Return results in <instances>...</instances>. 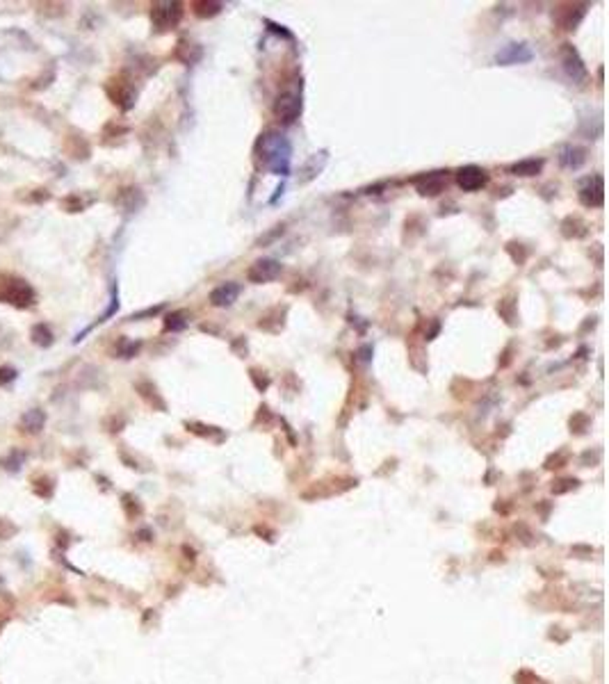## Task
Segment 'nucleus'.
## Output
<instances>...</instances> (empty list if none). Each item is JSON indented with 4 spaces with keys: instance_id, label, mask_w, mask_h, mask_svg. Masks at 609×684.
Masks as SVG:
<instances>
[{
    "instance_id": "13",
    "label": "nucleus",
    "mask_w": 609,
    "mask_h": 684,
    "mask_svg": "<svg viewBox=\"0 0 609 684\" xmlns=\"http://www.w3.org/2000/svg\"><path fill=\"white\" fill-rule=\"evenodd\" d=\"M43 422H46V415H43V411L39 409H32V411H25L21 415V422H19V427L23 434H39V431L43 429Z\"/></svg>"
},
{
    "instance_id": "16",
    "label": "nucleus",
    "mask_w": 609,
    "mask_h": 684,
    "mask_svg": "<svg viewBox=\"0 0 609 684\" xmlns=\"http://www.w3.org/2000/svg\"><path fill=\"white\" fill-rule=\"evenodd\" d=\"M194 7V14L199 19H210V16H217L222 12V3H208V0H199V3L192 5Z\"/></svg>"
},
{
    "instance_id": "10",
    "label": "nucleus",
    "mask_w": 609,
    "mask_h": 684,
    "mask_svg": "<svg viewBox=\"0 0 609 684\" xmlns=\"http://www.w3.org/2000/svg\"><path fill=\"white\" fill-rule=\"evenodd\" d=\"M415 185H417V192H420L422 196H436V194L443 192V189H445L447 180H445V176H443V171H434V174L417 178Z\"/></svg>"
},
{
    "instance_id": "1",
    "label": "nucleus",
    "mask_w": 609,
    "mask_h": 684,
    "mask_svg": "<svg viewBox=\"0 0 609 684\" xmlns=\"http://www.w3.org/2000/svg\"><path fill=\"white\" fill-rule=\"evenodd\" d=\"M260 153H263L265 164L274 171V174H278V176H288L290 174L292 146L283 135L267 133L263 140H260Z\"/></svg>"
},
{
    "instance_id": "3",
    "label": "nucleus",
    "mask_w": 609,
    "mask_h": 684,
    "mask_svg": "<svg viewBox=\"0 0 609 684\" xmlns=\"http://www.w3.org/2000/svg\"><path fill=\"white\" fill-rule=\"evenodd\" d=\"M182 16V5L176 0H164L151 7V23L155 30H171L176 28Z\"/></svg>"
},
{
    "instance_id": "11",
    "label": "nucleus",
    "mask_w": 609,
    "mask_h": 684,
    "mask_svg": "<svg viewBox=\"0 0 609 684\" xmlns=\"http://www.w3.org/2000/svg\"><path fill=\"white\" fill-rule=\"evenodd\" d=\"M240 297V285L238 283H224L220 288H215L210 292V304L217 308H224V306H231L233 301Z\"/></svg>"
},
{
    "instance_id": "12",
    "label": "nucleus",
    "mask_w": 609,
    "mask_h": 684,
    "mask_svg": "<svg viewBox=\"0 0 609 684\" xmlns=\"http://www.w3.org/2000/svg\"><path fill=\"white\" fill-rule=\"evenodd\" d=\"M587 162V151L580 146H564L559 151V164L564 169H580Z\"/></svg>"
},
{
    "instance_id": "7",
    "label": "nucleus",
    "mask_w": 609,
    "mask_h": 684,
    "mask_svg": "<svg viewBox=\"0 0 609 684\" xmlns=\"http://www.w3.org/2000/svg\"><path fill=\"white\" fill-rule=\"evenodd\" d=\"M561 64H564V71L571 78L573 82H585L587 80V66L582 62V57L578 55V50L573 48L571 44H564L561 46Z\"/></svg>"
},
{
    "instance_id": "19",
    "label": "nucleus",
    "mask_w": 609,
    "mask_h": 684,
    "mask_svg": "<svg viewBox=\"0 0 609 684\" xmlns=\"http://www.w3.org/2000/svg\"><path fill=\"white\" fill-rule=\"evenodd\" d=\"M32 335H34V342L43 344V347H48V344H50V337H53V335H50V331H48V328L43 326V324H39L37 328H34Z\"/></svg>"
},
{
    "instance_id": "15",
    "label": "nucleus",
    "mask_w": 609,
    "mask_h": 684,
    "mask_svg": "<svg viewBox=\"0 0 609 684\" xmlns=\"http://www.w3.org/2000/svg\"><path fill=\"white\" fill-rule=\"evenodd\" d=\"M541 169H543V160L532 158V160H520V162H516V164H511V169H509V171H511L513 176L529 178V176H536Z\"/></svg>"
},
{
    "instance_id": "5",
    "label": "nucleus",
    "mask_w": 609,
    "mask_h": 684,
    "mask_svg": "<svg viewBox=\"0 0 609 684\" xmlns=\"http://www.w3.org/2000/svg\"><path fill=\"white\" fill-rule=\"evenodd\" d=\"M274 115L276 119H281L283 124H292L297 121L301 115V96L292 92H285L281 96L276 99V105H274Z\"/></svg>"
},
{
    "instance_id": "20",
    "label": "nucleus",
    "mask_w": 609,
    "mask_h": 684,
    "mask_svg": "<svg viewBox=\"0 0 609 684\" xmlns=\"http://www.w3.org/2000/svg\"><path fill=\"white\" fill-rule=\"evenodd\" d=\"M14 534H16V525L7 521V518H0V539L7 541V539H12Z\"/></svg>"
},
{
    "instance_id": "17",
    "label": "nucleus",
    "mask_w": 609,
    "mask_h": 684,
    "mask_svg": "<svg viewBox=\"0 0 609 684\" xmlns=\"http://www.w3.org/2000/svg\"><path fill=\"white\" fill-rule=\"evenodd\" d=\"M185 317L187 315L180 313V310H178V313L167 315V319H164V328H167V331H182V328L187 326V319Z\"/></svg>"
},
{
    "instance_id": "9",
    "label": "nucleus",
    "mask_w": 609,
    "mask_h": 684,
    "mask_svg": "<svg viewBox=\"0 0 609 684\" xmlns=\"http://www.w3.org/2000/svg\"><path fill=\"white\" fill-rule=\"evenodd\" d=\"M534 57V53L529 50L527 44H507L498 55H495V62L498 64H504V66H509V64H523V62H529V59Z\"/></svg>"
},
{
    "instance_id": "14",
    "label": "nucleus",
    "mask_w": 609,
    "mask_h": 684,
    "mask_svg": "<svg viewBox=\"0 0 609 684\" xmlns=\"http://www.w3.org/2000/svg\"><path fill=\"white\" fill-rule=\"evenodd\" d=\"M324 162H327V151L313 155V158L301 167V174L303 176H299V183H308L310 178H315L320 171L324 169Z\"/></svg>"
},
{
    "instance_id": "4",
    "label": "nucleus",
    "mask_w": 609,
    "mask_h": 684,
    "mask_svg": "<svg viewBox=\"0 0 609 684\" xmlns=\"http://www.w3.org/2000/svg\"><path fill=\"white\" fill-rule=\"evenodd\" d=\"M457 183L464 192H477L489 183V174L477 164H468V167H461L457 171Z\"/></svg>"
},
{
    "instance_id": "18",
    "label": "nucleus",
    "mask_w": 609,
    "mask_h": 684,
    "mask_svg": "<svg viewBox=\"0 0 609 684\" xmlns=\"http://www.w3.org/2000/svg\"><path fill=\"white\" fill-rule=\"evenodd\" d=\"M23 461H25V452L14 449V452H10V456L3 458V467H5V470H19Z\"/></svg>"
},
{
    "instance_id": "6",
    "label": "nucleus",
    "mask_w": 609,
    "mask_h": 684,
    "mask_svg": "<svg viewBox=\"0 0 609 684\" xmlns=\"http://www.w3.org/2000/svg\"><path fill=\"white\" fill-rule=\"evenodd\" d=\"M283 272V265L278 261H272V258H263V261H256L254 265L249 267L247 272V279L251 283H269L278 279Z\"/></svg>"
},
{
    "instance_id": "8",
    "label": "nucleus",
    "mask_w": 609,
    "mask_h": 684,
    "mask_svg": "<svg viewBox=\"0 0 609 684\" xmlns=\"http://www.w3.org/2000/svg\"><path fill=\"white\" fill-rule=\"evenodd\" d=\"M580 203L587 208H600L605 203V185L603 176H594L582 183L580 187Z\"/></svg>"
},
{
    "instance_id": "2",
    "label": "nucleus",
    "mask_w": 609,
    "mask_h": 684,
    "mask_svg": "<svg viewBox=\"0 0 609 684\" xmlns=\"http://www.w3.org/2000/svg\"><path fill=\"white\" fill-rule=\"evenodd\" d=\"M0 301L19 308H28L34 301V290L30 288V283H25L19 276L0 274Z\"/></svg>"
},
{
    "instance_id": "21",
    "label": "nucleus",
    "mask_w": 609,
    "mask_h": 684,
    "mask_svg": "<svg viewBox=\"0 0 609 684\" xmlns=\"http://www.w3.org/2000/svg\"><path fill=\"white\" fill-rule=\"evenodd\" d=\"M14 379H16V370H12V368H3V370H0V386L10 384V381H14Z\"/></svg>"
}]
</instances>
